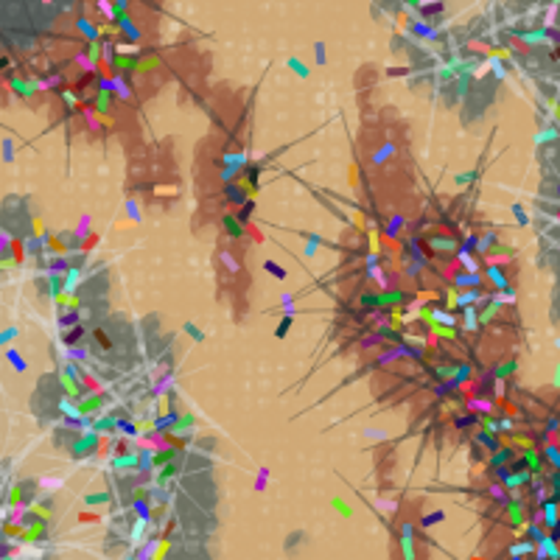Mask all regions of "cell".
I'll return each mask as SVG.
<instances>
[{
	"label": "cell",
	"instance_id": "cell-1",
	"mask_svg": "<svg viewBox=\"0 0 560 560\" xmlns=\"http://www.w3.org/2000/svg\"><path fill=\"white\" fill-rule=\"evenodd\" d=\"M263 266H266V272H272V275H278L280 280L286 278V269H280L278 263H272V261H266V263H263Z\"/></svg>",
	"mask_w": 560,
	"mask_h": 560
},
{
	"label": "cell",
	"instance_id": "cell-2",
	"mask_svg": "<svg viewBox=\"0 0 560 560\" xmlns=\"http://www.w3.org/2000/svg\"><path fill=\"white\" fill-rule=\"evenodd\" d=\"M291 319H294V317H286V319L280 322V328H278V336H286V334H289V328H291Z\"/></svg>",
	"mask_w": 560,
	"mask_h": 560
},
{
	"label": "cell",
	"instance_id": "cell-3",
	"mask_svg": "<svg viewBox=\"0 0 560 560\" xmlns=\"http://www.w3.org/2000/svg\"><path fill=\"white\" fill-rule=\"evenodd\" d=\"M289 65H291V70H297L300 76H308V70H305V67H302L300 62H289Z\"/></svg>",
	"mask_w": 560,
	"mask_h": 560
},
{
	"label": "cell",
	"instance_id": "cell-4",
	"mask_svg": "<svg viewBox=\"0 0 560 560\" xmlns=\"http://www.w3.org/2000/svg\"><path fill=\"white\" fill-rule=\"evenodd\" d=\"M317 62H319V65L325 62V48L322 45H317Z\"/></svg>",
	"mask_w": 560,
	"mask_h": 560
}]
</instances>
